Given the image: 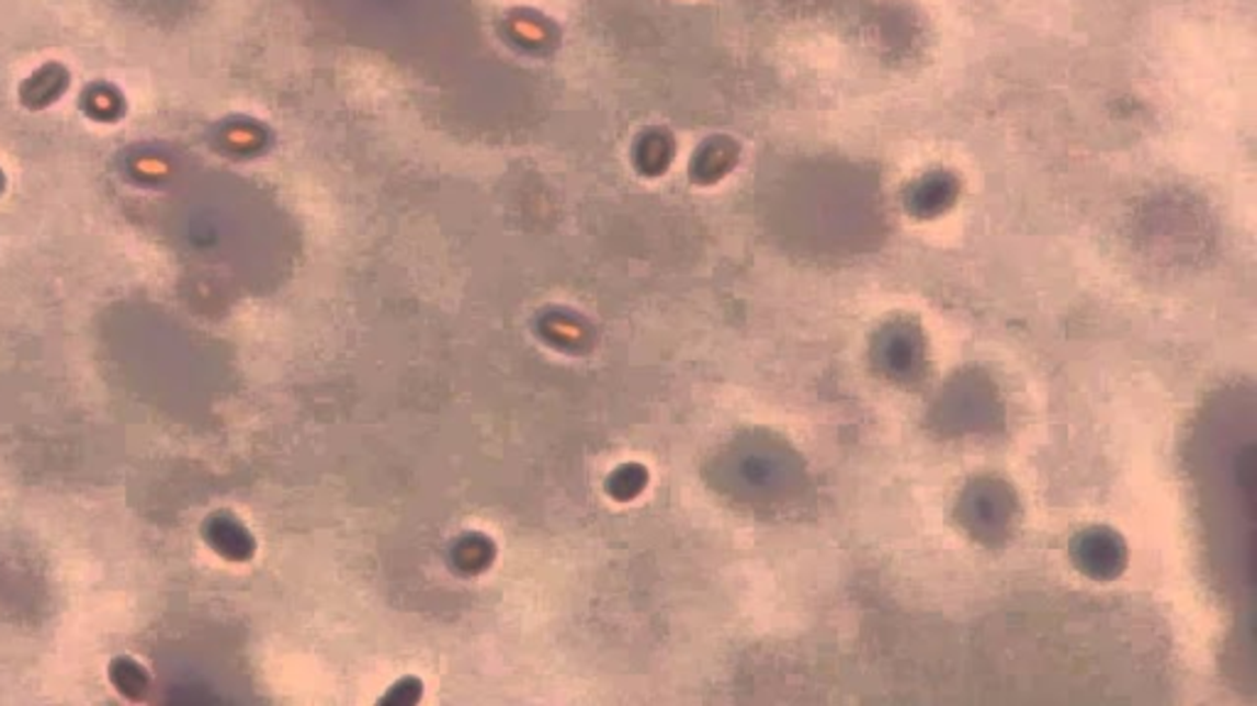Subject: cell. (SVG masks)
Returning <instances> with one entry per match:
<instances>
[]
</instances>
